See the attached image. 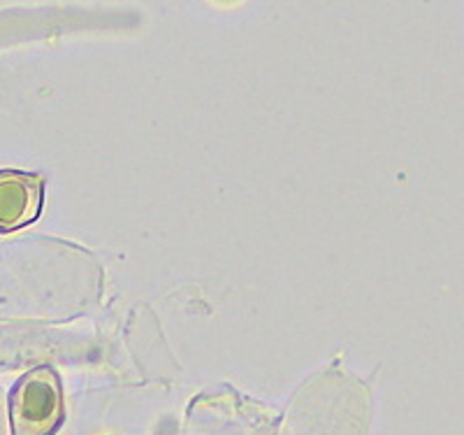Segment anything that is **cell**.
<instances>
[{
  "mask_svg": "<svg viewBox=\"0 0 464 435\" xmlns=\"http://www.w3.org/2000/svg\"><path fill=\"white\" fill-rule=\"evenodd\" d=\"M63 389L52 368H35L12 391L10 421L14 435H52L63 421Z\"/></svg>",
  "mask_w": 464,
  "mask_h": 435,
  "instance_id": "cell-1",
  "label": "cell"
},
{
  "mask_svg": "<svg viewBox=\"0 0 464 435\" xmlns=\"http://www.w3.org/2000/svg\"><path fill=\"white\" fill-rule=\"evenodd\" d=\"M43 203V177L24 170H0V233H12L35 222Z\"/></svg>",
  "mask_w": 464,
  "mask_h": 435,
  "instance_id": "cell-2",
  "label": "cell"
}]
</instances>
